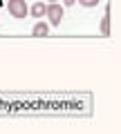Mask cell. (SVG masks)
Wrapping results in <instances>:
<instances>
[{
    "mask_svg": "<svg viewBox=\"0 0 121 134\" xmlns=\"http://www.w3.org/2000/svg\"><path fill=\"white\" fill-rule=\"evenodd\" d=\"M7 11H9L14 18L23 20L25 16L29 14V7H27V2H25V0H7Z\"/></svg>",
    "mask_w": 121,
    "mask_h": 134,
    "instance_id": "1",
    "label": "cell"
},
{
    "mask_svg": "<svg viewBox=\"0 0 121 134\" xmlns=\"http://www.w3.org/2000/svg\"><path fill=\"white\" fill-rule=\"evenodd\" d=\"M45 16H47L49 25H61V20H63V16H65V9H63L61 2H49Z\"/></svg>",
    "mask_w": 121,
    "mask_h": 134,
    "instance_id": "2",
    "label": "cell"
},
{
    "mask_svg": "<svg viewBox=\"0 0 121 134\" xmlns=\"http://www.w3.org/2000/svg\"><path fill=\"white\" fill-rule=\"evenodd\" d=\"M45 11H47V5H43V2H34V5H31V9H29V14L34 16V18H43L45 16Z\"/></svg>",
    "mask_w": 121,
    "mask_h": 134,
    "instance_id": "3",
    "label": "cell"
},
{
    "mask_svg": "<svg viewBox=\"0 0 121 134\" xmlns=\"http://www.w3.org/2000/svg\"><path fill=\"white\" fill-rule=\"evenodd\" d=\"M31 34H34V36H47L49 34V23H43V20L36 23L34 29H31Z\"/></svg>",
    "mask_w": 121,
    "mask_h": 134,
    "instance_id": "4",
    "label": "cell"
},
{
    "mask_svg": "<svg viewBox=\"0 0 121 134\" xmlns=\"http://www.w3.org/2000/svg\"><path fill=\"white\" fill-rule=\"evenodd\" d=\"M101 0H78V5L81 7H97Z\"/></svg>",
    "mask_w": 121,
    "mask_h": 134,
    "instance_id": "5",
    "label": "cell"
},
{
    "mask_svg": "<svg viewBox=\"0 0 121 134\" xmlns=\"http://www.w3.org/2000/svg\"><path fill=\"white\" fill-rule=\"evenodd\" d=\"M101 31L108 34V18H103V23H101Z\"/></svg>",
    "mask_w": 121,
    "mask_h": 134,
    "instance_id": "6",
    "label": "cell"
},
{
    "mask_svg": "<svg viewBox=\"0 0 121 134\" xmlns=\"http://www.w3.org/2000/svg\"><path fill=\"white\" fill-rule=\"evenodd\" d=\"M74 2H76V0H63V5H67V7H70V5H74Z\"/></svg>",
    "mask_w": 121,
    "mask_h": 134,
    "instance_id": "7",
    "label": "cell"
},
{
    "mask_svg": "<svg viewBox=\"0 0 121 134\" xmlns=\"http://www.w3.org/2000/svg\"><path fill=\"white\" fill-rule=\"evenodd\" d=\"M47 2H58V0H47Z\"/></svg>",
    "mask_w": 121,
    "mask_h": 134,
    "instance_id": "8",
    "label": "cell"
}]
</instances>
